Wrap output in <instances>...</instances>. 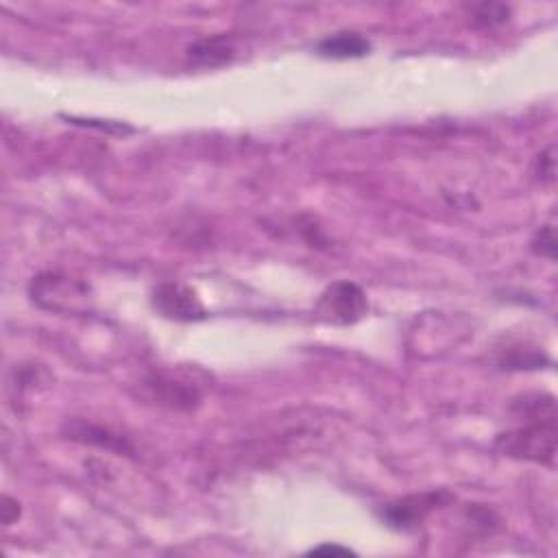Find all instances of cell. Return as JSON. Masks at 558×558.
Masks as SVG:
<instances>
[{
	"mask_svg": "<svg viewBox=\"0 0 558 558\" xmlns=\"http://www.w3.org/2000/svg\"><path fill=\"white\" fill-rule=\"evenodd\" d=\"M29 295L35 306L53 314H83L90 310L92 293L86 282L66 273L46 271L31 279Z\"/></svg>",
	"mask_w": 558,
	"mask_h": 558,
	"instance_id": "1",
	"label": "cell"
},
{
	"mask_svg": "<svg viewBox=\"0 0 558 558\" xmlns=\"http://www.w3.org/2000/svg\"><path fill=\"white\" fill-rule=\"evenodd\" d=\"M556 439V421H524V426L497 436L495 450L508 458L528 460V463L539 465H554Z\"/></svg>",
	"mask_w": 558,
	"mask_h": 558,
	"instance_id": "2",
	"label": "cell"
},
{
	"mask_svg": "<svg viewBox=\"0 0 558 558\" xmlns=\"http://www.w3.org/2000/svg\"><path fill=\"white\" fill-rule=\"evenodd\" d=\"M197 371H153L142 382V388L155 404L171 410H192L201 404L205 382L194 378Z\"/></svg>",
	"mask_w": 558,
	"mask_h": 558,
	"instance_id": "3",
	"label": "cell"
},
{
	"mask_svg": "<svg viewBox=\"0 0 558 558\" xmlns=\"http://www.w3.org/2000/svg\"><path fill=\"white\" fill-rule=\"evenodd\" d=\"M367 310L369 301L365 290L349 279L327 286L317 301L319 319L332 325H354L365 317Z\"/></svg>",
	"mask_w": 558,
	"mask_h": 558,
	"instance_id": "4",
	"label": "cell"
},
{
	"mask_svg": "<svg viewBox=\"0 0 558 558\" xmlns=\"http://www.w3.org/2000/svg\"><path fill=\"white\" fill-rule=\"evenodd\" d=\"M153 308L162 314V317L181 323H194L203 321L208 317L203 301L194 290L181 282H162L153 290Z\"/></svg>",
	"mask_w": 558,
	"mask_h": 558,
	"instance_id": "5",
	"label": "cell"
},
{
	"mask_svg": "<svg viewBox=\"0 0 558 558\" xmlns=\"http://www.w3.org/2000/svg\"><path fill=\"white\" fill-rule=\"evenodd\" d=\"M447 502H452V495L447 491H426V493L406 495L402 500L388 504L382 511V517L386 519L388 526H393L397 530H408L421 524V521L430 517L436 508L445 506Z\"/></svg>",
	"mask_w": 558,
	"mask_h": 558,
	"instance_id": "6",
	"label": "cell"
},
{
	"mask_svg": "<svg viewBox=\"0 0 558 558\" xmlns=\"http://www.w3.org/2000/svg\"><path fill=\"white\" fill-rule=\"evenodd\" d=\"M188 62L199 68H218L232 62L236 57V44L229 35H212V38H201L192 42L186 51Z\"/></svg>",
	"mask_w": 558,
	"mask_h": 558,
	"instance_id": "7",
	"label": "cell"
},
{
	"mask_svg": "<svg viewBox=\"0 0 558 558\" xmlns=\"http://www.w3.org/2000/svg\"><path fill=\"white\" fill-rule=\"evenodd\" d=\"M64 430L68 434V439L77 441V443L96 445V447H103V450H107V452H116V454H133V447L129 445L125 436H118L112 430H107L103 426H94V423H88L83 419L68 421Z\"/></svg>",
	"mask_w": 558,
	"mask_h": 558,
	"instance_id": "8",
	"label": "cell"
},
{
	"mask_svg": "<svg viewBox=\"0 0 558 558\" xmlns=\"http://www.w3.org/2000/svg\"><path fill=\"white\" fill-rule=\"evenodd\" d=\"M371 42L356 31L334 33L317 44V53L327 59H360L369 55Z\"/></svg>",
	"mask_w": 558,
	"mask_h": 558,
	"instance_id": "9",
	"label": "cell"
},
{
	"mask_svg": "<svg viewBox=\"0 0 558 558\" xmlns=\"http://www.w3.org/2000/svg\"><path fill=\"white\" fill-rule=\"evenodd\" d=\"M521 421H556V402L548 393H528L513 404Z\"/></svg>",
	"mask_w": 558,
	"mask_h": 558,
	"instance_id": "10",
	"label": "cell"
},
{
	"mask_svg": "<svg viewBox=\"0 0 558 558\" xmlns=\"http://www.w3.org/2000/svg\"><path fill=\"white\" fill-rule=\"evenodd\" d=\"M467 11H469V18L473 22V27H480V29L500 27V24L508 22V18H511V7L502 5V3L469 5Z\"/></svg>",
	"mask_w": 558,
	"mask_h": 558,
	"instance_id": "11",
	"label": "cell"
},
{
	"mask_svg": "<svg viewBox=\"0 0 558 558\" xmlns=\"http://www.w3.org/2000/svg\"><path fill=\"white\" fill-rule=\"evenodd\" d=\"M532 251H535L541 258L556 260V232L552 225L541 227L537 236L532 238Z\"/></svg>",
	"mask_w": 558,
	"mask_h": 558,
	"instance_id": "12",
	"label": "cell"
},
{
	"mask_svg": "<svg viewBox=\"0 0 558 558\" xmlns=\"http://www.w3.org/2000/svg\"><path fill=\"white\" fill-rule=\"evenodd\" d=\"M556 147L550 144L548 149L537 155L535 162V175L541 179V184H554L556 179Z\"/></svg>",
	"mask_w": 558,
	"mask_h": 558,
	"instance_id": "13",
	"label": "cell"
},
{
	"mask_svg": "<svg viewBox=\"0 0 558 558\" xmlns=\"http://www.w3.org/2000/svg\"><path fill=\"white\" fill-rule=\"evenodd\" d=\"M70 123H75V125H86V127H96V129H105V131H114V133H131L133 127H127V125H120V123H107L103 125V120H94V118H68Z\"/></svg>",
	"mask_w": 558,
	"mask_h": 558,
	"instance_id": "14",
	"label": "cell"
},
{
	"mask_svg": "<svg viewBox=\"0 0 558 558\" xmlns=\"http://www.w3.org/2000/svg\"><path fill=\"white\" fill-rule=\"evenodd\" d=\"M20 517V504L11 497H3V506H0V519H3L5 526H11Z\"/></svg>",
	"mask_w": 558,
	"mask_h": 558,
	"instance_id": "15",
	"label": "cell"
},
{
	"mask_svg": "<svg viewBox=\"0 0 558 558\" xmlns=\"http://www.w3.org/2000/svg\"><path fill=\"white\" fill-rule=\"evenodd\" d=\"M310 554H332V556H351L354 552H351L349 548H341V545H332V543H325V545H319V548H314L310 550Z\"/></svg>",
	"mask_w": 558,
	"mask_h": 558,
	"instance_id": "16",
	"label": "cell"
}]
</instances>
